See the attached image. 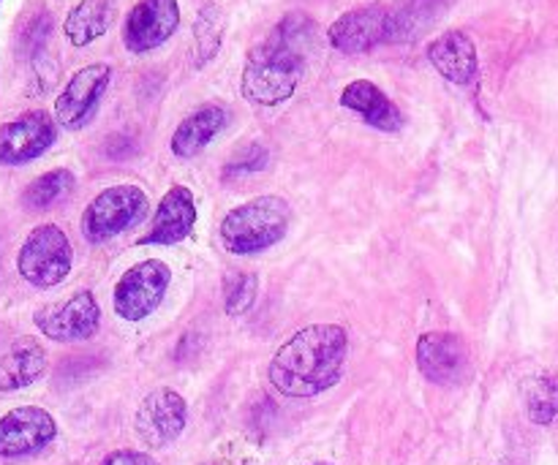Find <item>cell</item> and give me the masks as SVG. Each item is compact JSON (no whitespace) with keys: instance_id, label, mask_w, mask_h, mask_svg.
Listing matches in <instances>:
<instances>
[{"instance_id":"obj_1","label":"cell","mask_w":558,"mask_h":465,"mask_svg":"<svg viewBox=\"0 0 558 465\" xmlns=\"http://www.w3.org/2000/svg\"><path fill=\"white\" fill-rule=\"evenodd\" d=\"M316 41V22L305 11H289L267 33L265 41L251 47L245 58L240 90L256 107H281L294 96L305 76L311 49Z\"/></svg>"},{"instance_id":"obj_2","label":"cell","mask_w":558,"mask_h":465,"mask_svg":"<svg viewBox=\"0 0 558 465\" xmlns=\"http://www.w3.org/2000/svg\"><path fill=\"white\" fill-rule=\"evenodd\" d=\"M347 357L349 332L341 325H308L278 348L267 376L283 397H316L341 381Z\"/></svg>"},{"instance_id":"obj_3","label":"cell","mask_w":558,"mask_h":465,"mask_svg":"<svg viewBox=\"0 0 558 465\" xmlns=\"http://www.w3.org/2000/svg\"><path fill=\"white\" fill-rule=\"evenodd\" d=\"M292 223V207L283 196L265 194L232 207L223 216L218 237L227 254L256 256L281 243Z\"/></svg>"},{"instance_id":"obj_4","label":"cell","mask_w":558,"mask_h":465,"mask_svg":"<svg viewBox=\"0 0 558 465\" xmlns=\"http://www.w3.org/2000/svg\"><path fill=\"white\" fill-rule=\"evenodd\" d=\"M71 267H74V248H71L69 234L54 223L31 229L16 254L20 278L41 292L60 286L71 276Z\"/></svg>"},{"instance_id":"obj_5","label":"cell","mask_w":558,"mask_h":465,"mask_svg":"<svg viewBox=\"0 0 558 465\" xmlns=\"http://www.w3.org/2000/svg\"><path fill=\"white\" fill-rule=\"evenodd\" d=\"M147 210L145 188L134 183L112 185L101 194L93 196L90 205L82 212V237L90 245H101L123 234L125 229L134 227Z\"/></svg>"},{"instance_id":"obj_6","label":"cell","mask_w":558,"mask_h":465,"mask_svg":"<svg viewBox=\"0 0 558 465\" xmlns=\"http://www.w3.org/2000/svg\"><path fill=\"white\" fill-rule=\"evenodd\" d=\"M169 286H172V270L167 261L147 259L140 265L129 267L114 283L112 305L114 314L123 321H145L158 310V305L167 297Z\"/></svg>"},{"instance_id":"obj_7","label":"cell","mask_w":558,"mask_h":465,"mask_svg":"<svg viewBox=\"0 0 558 465\" xmlns=\"http://www.w3.org/2000/svg\"><path fill=\"white\" fill-rule=\"evenodd\" d=\"M109 85H112V65L109 63H90L74 71L60 96L54 98V120H58L60 129H85L96 118Z\"/></svg>"},{"instance_id":"obj_8","label":"cell","mask_w":558,"mask_h":465,"mask_svg":"<svg viewBox=\"0 0 558 465\" xmlns=\"http://www.w3.org/2000/svg\"><path fill=\"white\" fill-rule=\"evenodd\" d=\"M33 325L44 338L54 343H82L90 341L101 327V308L93 292L82 289L63 303L44 305L33 314Z\"/></svg>"},{"instance_id":"obj_9","label":"cell","mask_w":558,"mask_h":465,"mask_svg":"<svg viewBox=\"0 0 558 465\" xmlns=\"http://www.w3.org/2000/svg\"><path fill=\"white\" fill-rule=\"evenodd\" d=\"M185 423H189L185 397L172 387H158L136 408L134 428L147 450H163L183 436Z\"/></svg>"},{"instance_id":"obj_10","label":"cell","mask_w":558,"mask_h":465,"mask_svg":"<svg viewBox=\"0 0 558 465\" xmlns=\"http://www.w3.org/2000/svg\"><path fill=\"white\" fill-rule=\"evenodd\" d=\"M58 120L44 109L20 114L0 125V163L3 167H25L41 158L58 142Z\"/></svg>"},{"instance_id":"obj_11","label":"cell","mask_w":558,"mask_h":465,"mask_svg":"<svg viewBox=\"0 0 558 465\" xmlns=\"http://www.w3.org/2000/svg\"><path fill=\"white\" fill-rule=\"evenodd\" d=\"M58 439V423L41 406L11 408L0 417V461L38 455Z\"/></svg>"},{"instance_id":"obj_12","label":"cell","mask_w":558,"mask_h":465,"mask_svg":"<svg viewBox=\"0 0 558 465\" xmlns=\"http://www.w3.org/2000/svg\"><path fill=\"white\" fill-rule=\"evenodd\" d=\"M180 27L178 0H140L123 22V47L134 54L163 47Z\"/></svg>"},{"instance_id":"obj_13","label":"cell","mask_w":558,"mask_h":465,"mask_svg":"<svg viewBox=\"0 0 558 465\" xmlns=\"http://www.w3.org/2000/svg\"><path fill=\"white\" fill-rule=\"evenodd\" d=\"M417 368L430 384H461L463 376L469 374L466 343H463V338L456 335V332H425L417 341Z\"/></svg>"},{"instance_id":"obj_14","label":"cell","mask_w":558,"mask_h":465,"mask_svg":"<svg viewBox=\"0 0 558 465\" xmlns=\"http://www.w3.org/2000/svg\"><path fill=\"white\" fill-rule=\"evenodd\" d=\"M327 41L343 54H365L387 44V5L371 3L347 11L327 27Z\"/></svg>"},{"instance_id":"obj_15","label":"cell","mask_w":558,"mask_h":465,"mask_svg":"<svg viewBox=\"0 0 558 465\" xmlns=\"http://www.w3.org/2000/svg\"><path fill=\"white\" fill-rule=\"evenodd\" d=\"M430 65L445 76L447 82L458 87H469L480 76V54L477 44L472 41L466 30H445L436 36L425 49Z\"/></svg>"},{"instance_id":"obj_16","label":"cell","mask_w":558,"mask_h":465,"mask_svg":"<svg viewBox=\"0 0 558 465\" xmlns=\"http://www.w3.org/2000/svg\"><path fill=\"white\" fill-rule=\"evenodd\" d=\"M196 227V201L191 188L185 185H172L161 196L156 207V218L145 237L136 245H178L191 237Z\"/></svg>"},{"instance_id":"obj_17","label":"cell","mask_w":558,"mask_h":465,"mask_svg":"<svg viewBox=\"0 0 558 465\" xmlns=\"http://www.w3.org/2000/svg\"><path fill=\"white\" fill-rule=\"evenodd\" d=\"M338 101H341L343 109L360 114L371 129L385 131V134H398L407 125V118L398 109V103L371 79L349 82Z\"/></svg>"},{"instance_id":"obj_18","label":"cell","mask_w":558,"mask_h":465,"mask_svg":"<svg viewBox=\"0 0 558 465\" xmlns=\"http://www.w3.org/2000/svg\"><path fill=\"white\" fill-rule=\"evenodd\" d=\"M229 125V109L223 103H202L185 114L169 139V150L178 158H194Z\"/></svg>"},{"instance_id":"obj_19","label":"cell","mask_w":558,"mask_h":465,"mask_svg":"<svg viewBox=\"0 0 558 465\" xmlns=\"http://www.w3.org/2000/svg\"><path fill=\"white\" fill-rule=\"evenodd\" d=\"M452 0H396L387 5V44H412L423 38L441 16L447 14Z\"/></svg>"},{"instance_id":"obj_20","label":"cell","mask_w":558,"mask_h":465,"mask_svg":"<svg viewBox=\"0 0 558 465\" xmlns=\"http://www.w3.org/2000/svg\"><path fill=\"white\" fill-rule=\"evenodd\" d=\"M47 370V348L36 338H16L0 357V392H20L36 384Z\"/></svg>"},{"instance_id":"obj_21","label":"cell","mask_w":558,"mask_h":465,"mask_svg":"<svg viewBox=\"0 0 558 465\" xmlns=\"http://www.w3.org/2000/svg\"><path fill=\"white\" fill-rule=\"evenodd\" d=\"M118 20L114 0H80L63 20V36L71 47H90L93 41L104 38Z\"/></svg>"},{"instance_id":"obj_22","label":"cell","mask_w":558,"mask_h":465,"mask_svg":"<svg viewBox=\"0 0 558 465\" xmlns=\"http://www.w3.org/2000/svg\"><path fill=\"white\" fill-rule=\"evenodd\" d=\"M76 188V178L71 169H49L38 174L36 180L25 185L22 191V207L31 212H44L58 207L60 201L69 199Z\"/></svg>"},{"instance_id":"obj_23","label":"cell","mask_w":558,"mask_h":465,"mask_svg":"<svg viewBox=\"0 0 558 465\" xmlns=\"http://www.w3.org/2000/svg\"><path fill=\"white\" fill-rule=\"evenodd\" d=\"M223 33H227V14H223L221 5H202L194 22V54H191L196 69H205L216 58L218 49H221Z\"/></svg>"},{"instance_id":"obj_24","label":"cell","mask_w":558,"mask_h":465,"mask_svg":"<svg viewBox=\"0 0 558 465\" xmlns=\"http://www.w3.org/2000/svg\"><path fill=\"white\" fill-rule=\"evenodd\" d=\"M523 401L534 425H550L558 417V381L548 376L529 379L523 387Z\"/></svg>"},{"instance_id":"obj_25","label":"cell","mask_w":558,"mask_h":465,"mask_svg":"<svg viewBox=\"0 0 558 465\" xmlns=\"http://www.w3.org/2000/svg\"><path fill=\"white\" fill-rule=\"evenodd\" d=\"M259 294V278L254 272H232L223 283V308L229 316H245Z\"/></svg>"},{"instance_id":"obj_26","label":"cell","mask_w":558,"mask_h":465,"mask_svg":"<svg viewBox=\"0 0 558 465\" xmlns=\"http://www.w3.org/2000/svg\"><path fill=\"white\" fill-rule=\"evenodd\" d=\"M267 163H270V152L262 145H245L223 163V180L234 178H248V174L265 172Z\"/></svg>"},{"instance_id":"obj_27","label":"cell","mask_w":558,"mask_h":465,"mask_svg":"<svg viewBox=\"0 0 558 465\" xmlns=\"http://www.w3.org/2000/svg\"><path fill=\"white\" fill-rule=\"evenodd\" d=\"M49 36H52V16L47 11H38L36 16L27 20V25L20 30V52L25 58H36L44 52Z\"/></svg>"},{"instance_id":"obj_28","label":"cell","mask_w":558,"mask_h":465,"mask_svg":"<svg viewBox=\"0 0 558 465\" xmlns=\"http://www.w3.org/2000/svg\"><path fill=\"white\" fill-rule=\"evenodd\" d=\"M101 465H158L156 457H150L147 452H136V450H118L109 452L104 457Z\"/></svg>"},{"instance_id":"obj_29","label":"cell","mask_w":558,"mask_h":465,"mask_svg":"<svg viewBox=\"0 0 558 465\" xmlns=\"http://www.w3.org/2000/svg\"><path fill=\"white\" fill-rule=\"evenodd\" d=\"M311 465H330V463H311Z\"/></svg>"}]
</instances>
